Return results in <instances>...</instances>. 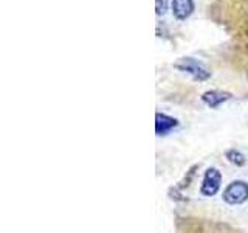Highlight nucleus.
Masks as SVG:
<instances>
[{
	"mask_svg": "<svg viewBox=\"0 0 248 233\" xmlns=\"http://www.w3.org/2000/svg\"><path fill=\"white\" fill-rule=\"evenodd\" d=\"M220 183H222L220 173L216 168H209L203 177V182H202L200 193L203 194V196H214V194L220 190Z\"/></svg>",
	"mask_w": 248,
	"mask_h": 233,
	"instance_id": "nucleus-3",
	"label": "nucleus"
},
{
	"mask_svg": "<svg viewBox=\"0 0 248 233\" xmlns=\"http://www.w3.org/2000/svg\"><path fill=\"white\" fill-rule=\"evenodd\" d=\"M180 233H242L231 225L214 219H189L183 224Z\"/></svg>",
	"mask_w": 248,
	"mask_h": 233,
	"instance_id": "nucleus-1",
	"label": "nucleus"
},
{
	"mask_svg": "<svg viewBox=\"0 0 248 233\" xmlns=\"http://www.w3.org/2000/svg\"><path fill=\"white\" fill-rule=\"evenodd\" d=\"M194 11V2L192 0H172V13L175 19L185 20L188 19Z\"/></svg>",
	"mask_w": 248,
	"mask_h": 233,
	"instance_id": "nucleus-5",
	"label": "nucleus"
},
{
	"mask_svg": "<svg viewBox=\"0 0 248 233\" xmlns=\"http://www.w3.org/2000/svg\"><path fill=\"white\" fill-rule=\"evenodd\" d=\"M223 200L230 205H240L248 200V183L244 181L231 182L223 191Z\"/></svg>",
	"mask_w": 248,
	"mask_h": 233,
	"instance_id": "nucleus-2",
	"label": "nucleus"
},
{
	"mask_svg": "<svg viewBox=\"0 0 248 233\" xmlns=\"http://www.w3.org/2000/svg\"><path fill=\"white\" fill-rule=\"evenodd\" d=\"M228 157H230V160H231L232 163H237V165H242V163L245 162V160H244V155H242V154H239V152H236V151H230V152H228Z\"/></svg>",
	"mask_w": 248,
	"mask_h": 233,
	"instance_id": "nucleus-9",
	"label": "nucleus"
},
{
	"mask_svg": "<svg viewBox=\"0 0 248 233\" xmlns=\"http://www.w3.org/2000/svg\"><path fill=\"white\" fill-rule=\"evenodd\" d=\"M175 67L178 70H182V72H188L189 75H192L199 81H203V80H208L209 78V72H206V70L202 67L197 61H194L192 58L182 59V62H177Z\"/></svg>",
	"mask_w": 248,
	"mask_h": 233,
	"instance_id": "nucleus-4",
	"label": "nucleus"
},
{
	"mask_svg": "<svg viewBox=\"0 0 248 233\" xmlns=\"http://www.w3.org/2000/svg\"><path fill=\"white\" fill-rule=\"evenodd\" d=\"M230 98H231L230 93H227V92H219V90L206 92V93H203V97H202V100H203L209 107L220 106L222 103H225V101L230 100Z\"/></svg>",
	"mask_w": 248,
	"mask_h": 233,
	"instance_id": "nucleus-7",
	"label": "nucleus"
},
{
	"mask_svg": "<svg viewBox=\"0 0 248 233\" xmlns=\"http://www.w3.org/2000/svg\"><path fill=\"white\" fill-rule=\"evenodd\" d=\"M155 129H157V134L158 135H166L170 129H174L177 126V120L172 118V116H168L165 114H157L155 116Z\"/></svg>",
	"mask_w": 248,
	"mask_h": 233,
	"instance_id": "nucleus-6",
	"label": "nucleus"
},
{
	"mask_svg": "<svg viewBox=\"0 0 248 233\" xmlns=\"http://www.w3.org/2000/svg\"><path fill=\"white\" fill-rule=\"evenodd\" d=\"M168 8V0H155V13L158 16L165 14Z\"/></svg>",
	"mask_w": 248,
	"mask_h": 233,
	"instance_id": "nucleus-8",
	"label": "nucleus"
}]
</instances>
